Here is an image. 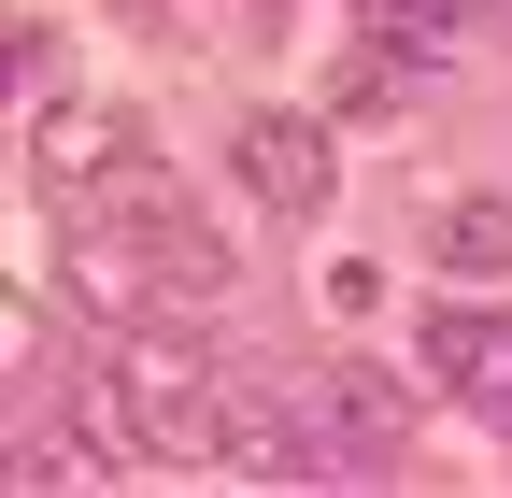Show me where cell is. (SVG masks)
<instances>
[{"instance_id": "obj_8", "label": "cell", "mask_w": 512, "mask_h": 498, "mask_svg": "<svg viewBox=\"0 0 512 498\" xmlns=\"http://www.w3.org/2000/svg\"><path fill=\"white\" fill-rule=\"evenodd\" d=\"M313 299H328V314L356 328V314H370V299H384V271H370V257H328V285H313Z\"/></svg>"}, {"instance_id": "obj_3", "label": "cell", "mask_w": 512, "mask_h": 498, "mask_svg": "<svg viewBox=\"0 0 512 498\" xmlns=\"http://www.w3.org/2000/svg\"><path fill=\"white\" fill-rule=\"evenodd\" d=\"M228 185H242L256 214H328V200H342V143H328V114L256 100L242 129H228Z\"/></svg>"}, {"instance_id": "obj_5", "label": "cell", "mask_w": 512, "mask_h": 498, "mask_svg": "<svg viewBox=\"0 0 512 498\" xmlns=\"http://www.w3.org/2000/svg\"><path fill=\"white\" fill-rule=\"evenodd\" d=\"M427 385L484 427H512V314L498 299H427Z\"/></svg>"}, {"instance_id": "obj_4", "label": "cell", "mask_w": 512, "mask_h": 498, "mask_svg": "<svg viewBox=\"0 0 512 498\" xmlns=\"http://www.w3.org/2000/svg\"><path fill=\"white\" fill-rule=\"evenodd\" d=\"M285 399H299L313 470H399V385H384V370H313Z\"/></svg>"}, {"instance_id": "obj_7", "label": "cell", "mask_w": 512, "mask_h": 498, "mask_svg": "<svg viewBox=\"0 0 512 498\" xmlns=\"http://www.w3.org/2000/svg\"><path fill=\"white\" fill-rule=\"evenodd\" d=\"M356 29L413 43V57H456L470 29H498V0H356Z\"/></svg>"}, {"instance_id": "obj_6", "label": "cell", "mask_w": 512, "mask_h": 498, "mask_svg": "<svg viewBox=\"0 0 512 498\" xmlns=\"http://www.w3.org/2000/svg\"><path fill=\"white\" fill-rule=\"evenodd\" d=\"M427 257L456 271V285H512V200H498V185L441 200V214H427Z\"/></svg>"}, {"instance_id": "obj_1", "label": "cell", "mask_w": 512, "mask_h": 498, "mask_svg": "<svg viewBox=\"0 0 512 498\" xmlns=\"http://www.w3.org/2000/svg\"><path fill=\"white\" fill-rule=\"evenodd\" d=\"M214 413H228V385H214V356L185 342V314L114 328L100 370H86V427L114 456H214Z\"/></svg>"}, {"instance_id": "obj_2", "label": "cell", "mask_w": 512, "mask_h": 498, "mask_svg": "<svg viewBox=\"0 0 512 498\" xmlns=\"http://www.w3.org/2000/svg\"><path fill=\"white\" fill-rule=\"evenodd\" d=\"M143 157H157V143H143V114L72 100V86H43V100H29V185H57V200H114Z\"/></svg>"}]
</instances>
